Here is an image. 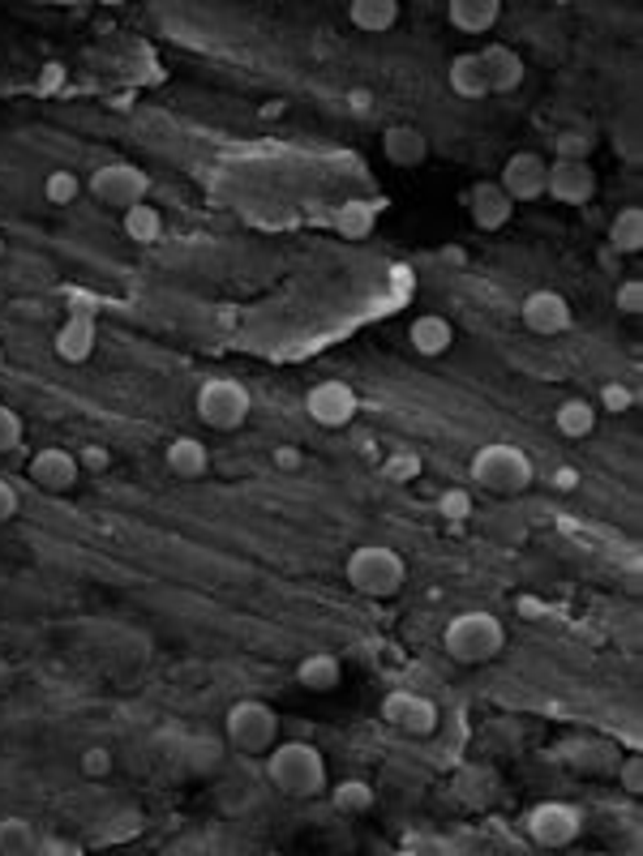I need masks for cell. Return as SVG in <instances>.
Segmentation results:
<instances>
[{
    "label": "cell",
    "instance_id": "obj_30",
    "mask_svg": "<svg viewBox=\"0 0 643 856\" xmlns=\"http://www.w3.org/2000/svg\"><path fill=\"white\" fill-rule=\"evenodd\" d=\"M330 801H335L339 814H369V810L378 805V797H373V788H369L364 779H344V783L330 792Z\"/></svg>",
    "mask_w": 643,
    "mask_h": 856
},
{
    "label": "cell",
    "instance_id": "obj_6",
    "mask_svg": "<svg viewBox=\"0 0 643 856\" xmlns=\"http://www.w3.org/2000/svg\"><path fill=\"white\" fill-rule=\"evenodd\" d=\"M249 389L232 377H210L198 386V398H194V411L206 428H219V432H237V428L249 420Z\"/></svg>",
    "mask_w": 643,
    "mask_h": 856
},
{
    "label": "cell",
    "instance_id": "obj_35",
    "mask_svg": "<svg viewBox=\"0 0 643 856\" xmlns=\"http://www.w3.org/2000/svg\"><path fill=\"white\" fill-rule=\"evenodd\" d=\"M438 514H443L446 523H464V518H472V497L464 489H446L443 497H438Z\"/></svg>",
    "mask_w": 643,
    "mask_h": 856
},
{
    "label": "cell",
    "instance_id": "obj_43",
    "mask_svg": "<svg viewBox=\"0 0 643 856\" xmlns=\"http://www.w3.org/2000/svg\"><path fill=\"white\" fill-rule=\"evenodd\" d=\"M18 514V489L9 480H0V523H9Z\"/></svg>",
    "mask_w": 643,
    "mask_h": 856
},
{
    "label": "cell",
    "instance_id": "obj_7",
    "mask_svg": "<svg viewBox=\"0 0 643 856\" xmlns=\"http://www.w3.org/2000/svg\"><path fill=\"white\" fill-rule=\"evenodd\" d=\"M86 194L95 197L99 206H108V210H133V206H142L146 194H151V176L142 172V167H133V163H103L90 180H86Z\"/></svg>",
    "mask_w": 643,
    "mask_h": 856
},
{
    "label": "cell",
    "instance_id": "obj_24",
    "mask_svg": "<svg viewBox=\"0 0 643 856\" xmlns=\"http://www.w3.org/2000/svg\"><path fill=\"white\" fill-rule=\"evenodd\" d=\"M446 86H450L459 99H484V95H489L477 52H464V56H455V61H450V69H446Z\"/></svg>",
    "mask_w": 643,
    "mask_h": 856
},
{
    "label": "cell",
    "instance_id": "obj_4",
    "mask_svg": "<svg viewBox=\"0 0 643 856\" xmlns=\"http://www.w3.org/2000/svg\"><path fill=\"white\" fill-rule=\"evenodd\" d=\"M472 480L481 484L484 493H502V497H515L532 484V459L523 454L520 446H506V441H493V446H481L472 454Z\"/></svg>",
    "mask_w": 643,
    "mask_h": 856
},
{
    "label": "cell",
    "instance_id": "obj_14",
    "mask_svg": "<svg viewBox=\"0 0 643 856\" xmlns=\"http://www.w3.org/2000/svg\"><path fill=\"white\" fill-rule=\"evenodd\" d=\"M523 326L532 330V334H541V339H554V334H566L570 330V305H566L563 292H549V287H541V292H532L527 300H523Z\"/></svg>",
    "mask_w": 643,
    "mask_h": 856
},
{
    "label": "cell",
    "instance_id": "obj_22",
    "mask_svg": "<svg viewBox=\"0 0 643 856\" xmlns=\"http://www.w3.org/2000/svg\"><path fill=\"white\" fill-rule=\"evenodd\" d=\"M339 681H344V663L330 651H314L296 663V685L309 694H330V690H339Z\"/></svg>",
    "mask_w": 643,
    "mask_h": 856
},
{
    "label": "cell",
    "instance_id": "obj_8",
    "mask_svg": "<svg viewBox=\"0 0 643 856\" xmlns=\"http://www.w3.org/2000/svg\"><path fill=\"white\" fill-rule=\"evenodd\" d=\"M579 835H584V814L575 805H566V801H545V805H536L527 814V839L536 848L558 853V848H570Z\"/></svg>",
    "mask_w": 643,
    "mask_h": 856
},
{
    "label": "cell",
    "instance_id": "obj_36",
    "mask_svg": "<svg viewBox=\"0 0 643 856\" xmlns=\"http://www.w3.org/2000/svg\"><path fill=\"white\" fill-rule=\"evenodd\" d=\"M18 446H22V416L0 403V454H9Z\"/></svg>",
    "mask_w": 643,
    "mask_h": 856
},
{
    "label": "cell",
    "instance_id": "obj_33",
    "mask_svg": "<svg viewBox=\"0 0 643 856\" xmlns=\"http://www.w3.org/2000/svg\"><path fill=\"white\" fill-rule=\"evenodd\" d=\"M43 197H47L52 206H74V201L81 197V180L74 176V172H65V167H61V172H52V176L43 180Z\"/></svg>",
    "mask_w": 643,
    "mask_h": 856
},
{
    "label": "cell",
    "instance_id": "obj_16",
    "mask_svg": "<svg viewBox=\"0 0 643 856\" xmlns=\"http://www.w3.org/2000/svg\"><path fill=\"white\" fill-rule=\"evenodd\" d=\"M545 194L563 206H588L597 197V172L592 163H549Z\"/></svg>",
    "mask_w": 643,
    "mask_h": 856
},
{
    "label": "cell",
    "instance_id": "obj_2",
    "mask_svg": "<svg viewBox=\"0 0 643 856\" xmlns=\"http://www.w3.org/2000/svg\"><path fill=\"white\" fill-rule=\"evenodd\" d=\"M443 647L455 663H489L506 647V625L493 613H459L446 622Z\"/></svg>",
    "mask_w": 643,
    "mask_h": 856
},
{
    "label": "cell",
    "instance_id": "obj_17",
    "mask_svg": "<svg viewBox=\"0 0 643 856\" xmlns=\"http://www.w3.org/2000/svg\"><path fill=\"white\" fill-rule=\"evenodd\" d=\"M468 210H472V223H477L481 232H498V228H506V223H511L515 201L502 194V185H498V180H481V185L468 194Z\"/></svg>",
    "mask_w": 643,
    "mask_h": 856
},
{
    "label": "cell",
    "instance_id": "obj_20",
    "mask_svg": "<svg viewBox=\"0 0 643 856\" xmlns=\"http://www.w3.org/2000/svg\"><path fill=\"white\" fill-rule=\"evenodd\" d=\"M407 343H412L416 355L438 360V355H446L450 343H455V326H450L446 317H438V312H425V317H416V321L407 326Z\"/></svg>",
    "mask_w": 643,
    "mask_h": 856
},
{
    "label": "cell",
    "instance_id": "obj_41",
    "mask_svg": "<svg viewBox=\"0 0 643 856\" xmlns=\"http://www.w3.org/2000/svg\"><path fill=\"white\" fill-rule=\"evenodd\" d=\"M78 463H81V471H108L112 468V454H108L103 446H81Z\"/></svg>",
    "mask_w": 643,
    "mask_h": 856
},
{
    "label": "cell",
    "instance_id": "obj_37",
    "mask_svg": "<svg viewBox=\"0 0 643 856\" xmlns=\"http://www.w3.org/2000/svg\"><path fill=\"white\" fill-rule=\"evenodd\" d=\"M613 776H618V783H622L631 797H640L643 792V758L640 754H626V758L618 762V771H613Z\"/></svg>",
    "mask_w": 643,
    "mask_h": 856
},
{
    "label": "cell",
    "instance_id": "obj_46",
    "mask_svg": "<svg viewBox=\"0 0 643 856\" xmlns=\"http://www.w3.org/2000/svg\"><path fill=\"white\" fill-rule=\"evenodd\" d=\"M0 369H4V351H0Z\"/></svg>",
    "mask_w": 643,
    "mask_h": 856
},
{
    "label": "cell",
    "instance_id": "obj_31",
    "mask_svg": "<svg viewBox=\"0 0 643 856\" xmlns=\"http://www.w3.org/2000/svg\"><path fill=\"white\" fill-rule=\"evenodd\" d=\"M124 235L129 240H138V244H151V240H160L163 235V215L155 206H133V210H124Z\"/></svg>",
    "mask_w": 643,
    "mask_h": 856
},
{
    "label": "cell",
    "instance_id": "obj_11",
    "mask_svg": "<svg viewBox=\"0 0 643 856\" xmlns=\"http://www.w3.org/2000/svg\"><path fill=\"white\" fill-rule=\"evenodd\" d=\"M545 180H549V158L536 151H520L502 163V194L511 201H536L545 197Z\"/></svg>",
    "mask_w": 643,
    "mask_h": 856
},
{
    "label": "cell",
    "instance_id": "obj_42",
    "mask_svg": "<svg viewBox=\"0 0 643 856\" xmlns=\"http://www.w3.org/2000/svg\"><path fill=\"white\" fill-rule=\"evenodd\" d=\"M382 471H386L391 480H416V471H421V459H416V454H395V459H391V463H386Z\"/></svg>",
    "mask_w": 643,
    "mask_h": 856
},
{
    "label": "cell",
    "instance_id": "obj_27",
    "mask_svg": "<svg viewBox=\"0 0 643 856\" xmlns=\"http://www.w3.org/2000/svg\"><path fill=\"white\" fill-rule=\"evenodd\" d=\"M609 249L613 253H640L643 249V210L640 206H626L613 215L609 223Z\"/></svg>",
    "mask_w": 643,
    "mask_h": 856
},
{
    "label": "cell",
    "instance_id": "obj_19",
    "mask_svg": "<svg viewBox=\"0 0 643 856\" xmlns=\"http://www.w3.org/2000/svg\"><path fill=\"white\" fill-rule=\"evenodd\" d=\"M498 18H502V0H450L446 4V22L459 35H484L498 26Z\"/></svg>",
    "mask_w": 643,
    "mask_h": 856
},
{
    "label": "cell",
    "instance_id": "obj_15",
    "mask_svg": "<svg viewBox=\"0 0 643 856\" xmlns=\"http://www.w3.org/2000/svg\"><path fill=\"white\" fill-rule=\"evenodd\" d=\"M477 61H481V74H484V86H489V95H515L527 78V69H523V56L515 47H506V43H489L484 52H477Z\"/></svg>",
    "mask_w": 643,
    "mask_h": 856
},
{
    "label": "cell",
    "instance_id": "obj_3",
    "mask_svg": "<svg viewBox=\"0 0 643 856\" xmlns=\"http://www.w3.org/2000/svg\"><path fill=\"white\" fill-rule=\"evenodd\" d=\"M344 574H348V583L357 586L361 595H369V600H391V595H400L403 579H407V566H403V557L395 548L361 545L348 552Z\"/></svg>",
    "mask_w": 643,
    "mask_h": 856
},
{
    "label": "cell",
    "instance_id": "obj_1",
    "mask_svg": "<svg viewBox=\"0 0 643 856\" xmlns=\"http://www.w3.org/2000/svg\"><path fill=\"white\" fill-rule=\"evenodd\" d=\"M266 779L280 788L283 797L314 801L326 788V758L309 740H275V749L266 754Z\"/></svg>",
    "mask_w": 643,
    "mask_h": 856
},
{
    "label": "cell",
    "instance_id": "obj_28",
    "mask_svg": "<svg viewBox=\"0 0 643 856\" xmlns=\"http://www.w3.org/2000/svg\"><path fill=\"white\" fill-rule=\"evenodd\" d=\"M330 223H335V232L348 235V240H364V235L373 232V223H378V210L369 201H344L330 215Z\"/></svg>",
    "mask_w": 643,
    "mask_h": 856
},
{
    "label": "cell",
    "instance_id": "obj_21",
    "mask_svg": "<svg viewBox=\"0 0 643 856\" xmlns=\"http://www.w3.org/2000/svg\"><path fill=\"white\" fill-rule=\"evenodd\" d=\"M163 463H167V471L176 480H201L210 471V450L201 446L198 437H176V441H167Z\"/></svg>",
    "mask_w": 643,
    "mask_h": 856
},
{
    "label": "cell",
    "instance_id": "obj_5",
    "mask_svg": "<svg viewBox=\"0 0 643 856\" xmlns=\"http://www.w3.org/2000/svg\"><path fill=\"white\" fill-rule=\"evenodd\" d=\"M224 737L237 754H249V758H262L275 749L280 740V715L271 702L244 699L228 706V720H224Z\"/></svg>",
    "mask_w": 643,
    "mask_h": 856
},
{
    "label": "cell",
    "instance_id": "obj_12",
    "mask_svg": "<svg viewBox=\"0 0 643 856\" xmlns=\"http://www.w3.org/2000/svg\"><path fill=\"white\" fill-rule=\"evenodd\" d=\"M382 720L395 724L412 737H429L438 728V706L425 699V694H412V690H395L382 702Z\"/></svg>",
    "mask_w": 643,
    "mask_h": 856
},
{
    "label": "cell",
    "instance_id": "obj_25",
    "mask_svg": "<svg viewBox=\"0 0 643 856\" xmlns=\"http://www.w3.org/2000/svg\"><path fill=\"white\" fill-rule=\"evenodd\" d=\"M554 425H558V432L570 437V441H584V437H592V428H597V407H592L588 398H563L558 411H554Z\"/></svg>",
    "mask_w": 643,
    "mask_h": 856
},
{
    "label": "cell",
    "instance_id": "obj_40",
    "mask_svg": "<svg viewBox=\"0 0 643 856\" xmlns=\"http://www.w3.org/2000/svg\"><path fill=\"white\" fill-rule=\"evenodd\" d=\"M271 463L280 471H287V475H296V471L305 468V454H301L296 446H275V450H271Z\"/></svg>",
    "mask_w": 643,
    "mask_h": 856
},
{
    "label": "cell",
    "instance_id": "obj_38",
    "mask_svg": "<svg viewBox=\"0 0 643 856\" xmlns=\"http://www.w3.org/2000/svg\"><path fill=\"white\" fill-rule=\"evenodd\" d=\"M618 312H626V317H640L643 312V283L640 278H626L622 287H618Z\"/></svg>",
    "mask_w": 643,
    "mask_h": 856
},
{
    "label": "cell",
    "instance_id": "obj_39",
    "mask_svg": "<svg viewBox=\"0 0 643 856\" xmlns=\"http://www.w3.org/2000/svg\"><path fill=\"white\" fill-rule=\"evenodd\" d=\"M631 403H635V394H631V386H622V382H609V386L601 389V407L604 411H613V416H622Z\"/></svg>",
    "mask_w": 643,
    "mask_h": 856
},
{
    "label": "cell",
    "instance_id": "obj_23",
    "mask_svg": "<svg viewBox=\"0 0 643 856\" xmlns=\"http://www.w3.org/2000/svg\"><path fill=\"white\" fill-rule=\"evenodd\" d=\"M348 22L357 31H369V35H382L400 22V0H352L348 4Z\"/></svg>",
    "mask_w": 643,
    "mask_h": 856
},
{
    "label": "cell",
    "instance_id": "obj_10",
    "mask_svg": "<svg viewBox=\"0 0 643 856\" xmlns=\"http://www.w3.org/2000/svg\"><path fill=\"white\" fill-rule=\"evenodd\" d=\"M52 343H56V355L65 364H86L90 360V351H95V300L90 296H74L69 300V317L56 330Z\"/></svg>",
    "mask_w": 643,
    "mask_h": 856
},
{
    "label": "cell",
    "instance_id": "obj_13",
    "mask_svg": "<svg viewBox=\"0 0 643 856\" xmlns=\"http://www.w3.org/2000/svg\"><path fill=\"white\" fill-rule=\"evenodd\" d=\"M26 475H31V484L43 489V493H69V489L78 484L81 463H78V454L61 450V446H43L40 454L31 459Z\"/></svg>",
    "mask_w": 643,
    "mask_h": 856
},
{
    "label": "cell",
    "instance_id": "obj_26",
    "mask_svg": "<svg viewBox=\"0 0 643 856\" xmlns=\"http://www.w3.org/2000/svg\"><path fill=\"white\" fill-rule=\"evenodd\" d=\"M597 151V129L592 124H570L554 138V163H588Z\"/></svg>",
    "mask_w": 643,
    "mask_h": 856
},
{
    "label": "cell",
    "instance_id": "obj_45",
    "mask_svg": "<svg viewBox=\"0 0 643 856\" xmlns=\"http://www.w3.org/2000/svg\"><path fill=\"white\" fill-rule=\"evenodd\" d=\"M0 257H4V235H0Z\"/></svg>",
    "mask_w": 643,
    "mask_h": 856
},
{
    "label": "cell",
    "instance_id": "obj_29",
    "mask_svg": "<svg viewBox=\"0 0 643 856\" xmlns=\"http://www.w3.org/2000/svg\"><path fill=\"white\" fill-rule=\"evenodd\" d=\"M40 853V835L26 817H0V856H31Z\"/></svg>",
    "mask_w": 643,
    "mask_h": 856
},
{
    "label": "cell",
    "instance_id": "obj_32",
    "mask_svg": "<svg viewBox=\"0 0 643 856\" xmlns=\"http://www.w3.org/2000/svg\"><path fill=\"white\" fill-rule=\"evenodd\" d=\"M455 792L468 797L472 805H484V801L498 797V776H493V771H481V767H468V771H459V779H455Z\"/></svg>",
    "mask_w": 643,
    "mask_h": 856
},
{
    "label": "cell",
    "instance_id": "obj_44",
    "mask_svg": "<svg viewBox=\"0 0 643 856\" xmlns=\"http://www.w3.org/2000/svg\"><path fill=\"white\" fill-rule=\"evenodd\" d=\"M61 81H65V65H56V61H52V65H43V74H40V95H52V90H56Z\"/></svg>",
    "mask_w": 643,
    "mask_h": 856
},
{
    "label": "cell",
    "instance_id": "obj_9",
    "mask_svg": "<svg viewBox=\"0 0 643 856\" xmlns=\"http://www.w3.org/2000/svg\"><path fill=\"white\" fill-rule=\"evenodd\" d=\"M305 411L318 428H348L361 411V398L348 382H318V386L305 394Z\"/></svg>",
    "mask_w": 643,
    "mask_h": 856
},
{
    "label": "cell",
    "instance_id": "obj_34",
    "mask_svg": "<svg viewBox=\"0 0 643 856\" xmlns=\"http://www.w3.org/2000/svg\"><path fill=\"white\" fill-rule=\"evenodd\" d=\"M112 767H117V758H112V749L108 745H86L78 758V771L86 779H108L112 776Z\"/></svg>",
    "mask_w": 643,
    "mask_h": 856
},
{
    "label": "cell",
    "instance_id": "obj_18",
    "mask_svg": "<svg viewBox=\"0 0 643 856\" xmlns=\"http://www.w3.org/2000/svg\"><path fill=\"white\" fill-rule=\"evenodd\" d=\"M382 155L395 167H421L429 158V138L416 124H391L382 133Z\"/></svg>",
    "mask_w": 643,
    "mask_h": 856
}]
</instances>
